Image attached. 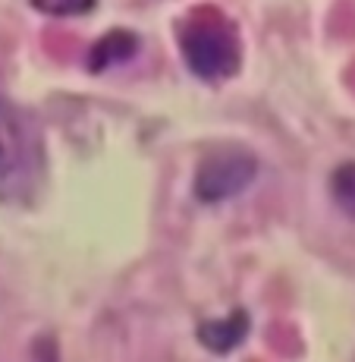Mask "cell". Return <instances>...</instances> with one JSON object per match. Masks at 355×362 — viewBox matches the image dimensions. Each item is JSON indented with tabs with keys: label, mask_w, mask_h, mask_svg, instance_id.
<instances>
[{
	"label": "cell",
	"mask_w": 355,
	"mask_h": 362,
	"mask_svg": "<svg viewBox=\"0 0 355 362\" xmlns=\"http://www.w3.org/2000/svg\"><path fill=\"white\" fill-rule=\"evenodd\" d=\"M179 51L201 79H227L239 69L242 51L233 23L214 6H198L179 29Z\"/></svg>",
	"instance_id": "cell-1"
},
{
	"label": "cell",
	"mask_w": 355,
	"mask_h": 362,
	"mask_svg": "<svg viewBox=\"0 0 355 362\" xmlns=\"http://www.w3.org/2000/svg\"><path fill=\"white\" fill-rule=\"evenodd\" d=\"M333 199L346 208L349 214H355V164H343L330 180Z\"/></svg>",
	"instance_id": "cell-6"
},
{
	"label": "cell",
	"mask_w": 355,
	"mask_h": 362,
	"mask_svg": "<svg viewBox=\"0 0 355 362\" xmlns=\"http://www.w3.org/2000/svg\"><path fill=\"white\" fill-rule=\"evenodd\" d=\"M136 51H138V38L132 32H110V35H104V38L92 47L88 64H92L95 73H101V69H110L116 64H126V60H132V57H136Z\"/></svg>",
	"instance_id": "cell-4"
},
{
	"label": "cell",
	"mask_w": 355,
	"mask_h": 362,
	"mask_svg": "<svg viewBox=\"0 0 355 362\" xmlns=\"http://www.w3.org/2000/svg\"><path fill=\"white\" fill-rule=\"evenodd\" d=\"M248 334V315L242 309H236L233 315L227 318H211V322L198 325V337L207 350L214 353H224V350H233L236 344H242Z\"/></svg>",
	"instance_id": "cell-3"
},
{
	"label": "cell",
	"mask_w": 355,
	"mask_h": 362,
	"mask_svg": "<svg viewBox=\"0 0 355 362\" xmlns=\"http://www.w3.org/2000/svg\"><path fill=\"white\" fill-rule=\"evenodd\" d=\"M32 6L47 16H82L95 6V0H32Z\"/></svg>",
	"instance_id": "cell-7"
},
{
	"label": "cell",
	"mask_w": 355,
	"mask_h": 362,
	"mask_svg": "<svg viewBox=\"0 0 355 362\" xmlns=\"http://www.w3.org/2000/svg\"><path fill=\"white\" fill-rule=\"evenodd\" d=\"M19 155H23V136H19L16 114L0 98V177L19 164Z\"/></svg>",
	"instance_id": "cell-5"
},
{
	"label": "cell",
	"mask_w": 355,
	"mask_h": 362,
	"mask_svg": "<svg viewBox=\"0 0 355 362\" xmlns=\"http://www.w3.org/2000/svg\"><path fill=\"white\" fill-rule=\"evenodd\" d=\"M255 173H258L255 158L246 151H214L211 158L201 161L198 173H195V196L201 202L233 199L252 183Z\"/></svg>",
	"instance_id": "cell-2"
}]
</instances>
